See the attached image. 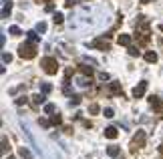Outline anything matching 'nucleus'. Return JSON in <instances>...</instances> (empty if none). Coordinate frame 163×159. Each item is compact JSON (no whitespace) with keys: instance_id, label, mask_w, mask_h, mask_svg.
Returning a JSON list of instances; mask_svg holds the SVG:
<instances>
[{"instance_id":"obj_1","label":"nucleus","mask_w":163,"mask_h":159,"mask_svg":"<svg viewBox=\"0 0 163 159\" xmlns=\"http://www.w3.org/2000/svg\"><path fill=\"white\" fill-rule=\"evenodd\" d=\"M40 67H43L44 72H48V75H57V71H58V63H57V58H53V57H44L43 61H40Z\"/></svg>"},{"instance_id":"obj_2","label":"nucleus","mask_w":163,"mask_h":159,"mask_svg":"<svg viewBox=\"0 0 163 159\" xmlns=\"http://www.w3.org/2000/svg\"><path fill=\"white\" fill-rule=\"evenodd\" d=\"M18 54L22 58H34L36 57V46H34L32 43H24L18 46Z\"/></svg>"},{"instance_id":"obj_3","label":"nucleus","mask_w":163,"mask_h":159,"mask_svg":"<svg viewBox=\"0 0 163 159\" xmlns=\"http://www.w3.org/2000/svg\"><path fill=\"white\" fill-rule=\"evenodd\" d=\"M145 145V131H137V135L133 137V143H131V151H137L139 147H143Z\"/></svg>"},{"instance_id":"obj_4","label":"nucleus","mask_w":163,"mask_h":159,"mask_svg":"<svg viewBox=\"0 0 163 159\" xmlns=\"http://www.w3.org/2000/svg\"><path fill=\"white\" fill-rule=\"evenodd\" d=\"M145 91H147V81H141L139 85L133 89V97L135 99H141V97L145 95Z\"/></svg>"},{"instance_id":"obj_5","label":"nucleus","mask_w":163,"mask_h":159,"mask_svg":"<svg viewBox=\"0 0 163 159\" xmlns=\"http://www.w3.org/2000/svg\"><path fill=\"white\" fill-rule=\"evenodd\" d=\"M89 46H91V48H101V50H109V43H107L105 39H97V40H93Z\"/></svg>"},{"instance_id":"obj_6","label":"nucleus","mask_w":163,"mask_h":159,"mask_svg":"<svg viewBox=\"0 0 163 159\" xmlns=\"http://www.w3.org/2000/svg\"><path fill=\"white\" fill-rule=\"evenodd\" d=\"M149 103H151V107H153L155 111H159V113L163 111V101H161V99H157V97H149Z\"/></svg>"},{"instance_id":"obj_7","label":"nucleus","mask_w":163,"mask_h":159,"mask_svg":"<svg viewBox=\"0 0 163 159\" xmlns=\"http://www.w3.org/2000/svg\"><path fill=\"white\" fill-rule=\"evenodd\" d=\"M10 8H12V2H8V0H2V18H8Z\"/></svg>"},{"instance_id":"obj_8","label":"nucleus","mask_w":163,"mask_h":159,"mask_svg":"<svg viewBox=\"0 0 163 159\" xmlns=\"http://www.w3.org/2000/svg\"><path fill=\"white\" fill-rule=\"evenodd\" d=\"M119 44H123V46H131V36L129 34H119Z\"/></svg>"},{"instance_id":"obj_9","label":"nucleus","mask_w":163,"mask_h":159,"mask_svg":"<svg viewBox=\"0 0 163 159\" xmlns=\"http://www.w3.org/2000/svg\"><path fill=\"white\" fill-rule=\"evenodd\" d=\"M117 135H119V133H117L115 127H107V129H105V137H107V139H115Z\"/></svg>"},{"instance_id":"obj_10","label":"nucleus","mask_w":163,"mask_h":159,"mask_svg":"<svg viewBox=\"0 0 163 159\" xmlns=\"http://www.w3.org/2000/svg\"><path fill=\"white\" fill-rule=\"evenodd\" d=\"M145 61H147V63H157V53H153V50L145 53Z\"/></svg>"},{"instance_id":"obj_11","label":"nucleus","mask_w":163,"mask_h":159,"mask_svg":"<svg viewBox=\"0 0 163 159\" xmlns=\"http://www.w3.org/2000/svg\"><path fill=\"white\" fill-rule=\"evenodd\" d=\"M44 101H46V97H44V95H40V93L32 97V103H34V105H43Z\"/></svg>"},{"instance_id":"obj_12","label":"nucleus","mask_w":163,"mask_h":159,"mask_svg":"<svg viewBox=\"0 0 163 159\" xmlns=\"http://www.w3.org/2000/svg\"><path fill=\"white\" fill-rule=\"evenodd\" d=\"M109 91H111V95H119V93H121V85H119V83H111Z\"/></svg>"},{"instance_id":"obj_13","label":"nucleus","mask_w":163,"mask_h":159,"mask_svg":"<svg viewBox=\"0 0 163 159\" xmlns=\"http://www.w3.org/2000/svg\"><path fill=\"white\" fill-rule=\"evenodd\" d=\"M61 123H62V117L58 113L57 115H50V125H61Z\"/></svg>"},{"instance_id":"obj_14","label":"nucleus","mask_w":163,"mask_h":159,"mask_svg":"<svg viewBox=\"0 0 163 159\" xmlns=\"http://www.w3.org/2000/svg\"><path fill=\"white\" fill-rule=\"evenodd\" d=\"M107 153H109L111 157H117V155H119V147H117V145H111L109 149H107Z\"/></svg>"},{"instance_id":"obj_15","label":"nucleus","mask_w":163,"mask_h":159,"mask_svg":"<svg viewBox=\"0 0 163 159\" xmlns=\"http://www.w3.org/2000/svg\"><path fill=\"white\" fill-rule=\"evenodd\" d=\"M18 153H20V157H22V159H32V157H30V153H28V149H26V147H20V149H18Z\"/></svg>"},{"instance_id":"obj_16","label":"nucleus","mask_w":163,"mask_h":159,"mask_svg":"<svg viewBox=\"0 0 163 159\" xmlns=\"http://www.w3.org/2000/svg\"><path fill=\"white\" fill-rule=\"evenodd\" d=\"M26 34H28V40H30V43H36V40H39V34L34 32V30H30V32H26Z\"/></svg>"},{"instance_id":"obj_17","label":"nucleus","mask_w":163,"mask_h":159,"mask_svg":"<svg viewBox=\"0 0 163 159\" xmlns=\"http://www.w3.org/2000/svg\"><path fill=\"white\" fill-rule=\"evenodd\" d=\"M99 111H101V109H99V105H97V103H93V105L89 107V113H91V115H97Z\"/></svg>"},{"instance_id":"obj_18","label":"nucleus","mask_w":163,"mask_h":159,"mask_svg":"<svg viewBox=\"0 0 163 159\" xmlns=\"http://www.w3.org/2000/svg\"><path fill=\"white\" fill-rule=\"evenodd\" d=\"M36 32H46V22H39V24H36Z\"/></svg>"},{"instance_id":"obj_19","label":"nucleus","mask_w":163,"mask_h":159,"mask_svg":"<svg viewBox=\"0 0 163 159\" xmlns=\"http://www.w3.org/2000/svg\"><path fill=\"white\" fill-rule=\"evenodd\" d=\"M129 54H131V57H139V48H137V46H129Z\"/></svg>"},{"instance_id":"obj_20","label":"nucleus","mask_w":163,"mask_h":159,"mask_svg":"<svg viewBox=\"0 0 163 159\" xmlns=\"http://www.w3.org/2000/svg\"><path fill=\"white\" fill-rule=\"evenodd\" d=\"M44 113H54V105H53V103H46V105H44Z\"/></svg>"},{"instance_id":"obj_21","label":"nucleus","mask_w":163,"mask_h":159,"mask_svg":"<svg viewBox=\"0 0 163 159\" xmlns=\"http://www.w3.org/2000/svg\"><path fill=\"white\" fill-rule=\"evenodd\" d=\"M103 115H105L107 119H113V117H115V113H113V109H105V111H103Z\"/></svg>"},{"instance_id":"obj_22","label":"nucleus","mask_w":163,"mask_h":159,"mask_svg":"<svg viewBox=\"0 0 163 159\" xmlns=\"http://www.w3.org/2000/svg\"><path fill=\"white\" fill-rule=\"evenodd\" d=\"M10 61H12V57H10L8 53H2V63H4V65H8Z\"/></svg>"},{"instance_id":"obj_23","label":"nucleus","mask_w":163,"mask_h":159,"mask_svg":"<svg viewBox=\"0 0 163 159\" xmlns=\"http://www.w3.org/2000/svg\"><path fill=\"white\" fill-rule=\"evenodd\" d=\"M10 34H12V36H18L20 28H18V26H10Z\"/></svg>"},{"instance_id":"obj_24","label":"nucleus","mask_w":163,"mask_h":159,"mask_svg":"<svg viewBox=\"0 0 163 159\" xmlns=\"http://www.w3.org/2000/svg\"><path fill=\"white\" fill-rule=\"evenodd\" d=\"M62 20H65V16H62L61 12H57V14H54V22H57V24H61Z\"/></svg>"},{"instance_id":"obj_25","label":"nucleus","mask_w":163,"mask_h":159,"mask_svg":"<svg viewBox=\"0 0 163 159\" xmlns=\"http://www.w3.org/2000/svg\"><path fill=\"white\" fill-rule=\"evenodd\" d=\"M81 71L85 72V75H89V77L93 75V68H91V67H81Z\"/></svg>"},{"instance_id":"obj_26","label":"nucleus","mask_w":163,"mask_h":159,"mask_svg":"<svg viewBox=\"0 0 163 159\" xmlns=\"http://www.w3.org/2000/svg\"><path fill=\"white\" fill-rule=\"evenodd\" d=\"M79 103H81V97H71V105H79Z\"/></svg>"},{"instance_id":"obj_27","label":"nucleus","mask_w":163,"mask_h":159,"mask_svg":"<svg viewBox=\"0 0 163 159\" xmlns=\"http://www.w3.org/2000/svg\"><path fill=\"white\" fill-rule=\"evenodd\" d=\"M6 147H8V141H6V137H2V153L6 151Z\"/></svg>"},{"instance_id":"obj_28","label":"nucleus","mask_w":163,"mask_h":159,"mask_svg":"<svg viewBox=\"0 0 163 159\" xmlns=\"http://www.w3.org/2000/svg\"><path fill=\"white\" fill-rule=\"evenodd\" d=\"M50 89H53V87H50L48 83H44V85H43V93H48V91H50Z\"/></svg>"},{"instance_id":"obj_29","label":"nucleus","mask_w":163,"mask_h":159,"mask_svg":"<svg viewBox=\"0 0 163 159\" xmlns=\"http://www.w3.org/2000/svg\"><path fill=\"white\" fill-rule=\"evenodd\" d=\"M77 2H79V0H67V2H65V6H69V8H71V6L77 4Z\"/></svg>"},{"instance_id":"obj_30","label":"nucleus","mask_w":163,"mask_h":159,"mask_svg":"<svg viewBox=\"0 0 163 159\" xmlns=\"http://www.w3.org/2000/svg\"><path fill=\"white\" fill-rule=\"evenodd\" d=\"M99 79H101V81H109V75H107V72H101V75H99Z\"/></svg>"},{"instance_id":"obj_31","label":"nucleus","mask_w":163,"mask_h":159,"mask_svg":"<svg viewBox=\"0 0 163 159\" xmlns=\"http://www.w3.org/2000/svg\"><path fill=\"white\" fill-rule=\"evenodd\" d=\"M159 151H161V155H163V145H161V149H159Z\"/></svg>"},{"instance_id":"obj_32","label":"nucleus","mask_w":163,"mask_h":159,"mask_svg":"<svg viewBox=\"0 0 163 159\" xmlns=\"http://www.w3.org/2000/svg\"><path fill=\"white\" fill-rule=\"evenodd\" d=\"M8 159H16V157H8Z\"/></svg>"}]
</instances>
